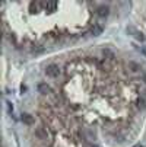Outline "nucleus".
Here are the masks:
<instances>
[{
  "label": "nucleus",
  "mask_w": 146,
  "mask_h": 147,
  "mask_svg": "<svg viewBox=\"0 0 146 147\" xmlns=\"http://www.w3.org/2000/svg\"><path fill=\"white\" fill-rule=\"evenodd\" d=\"M45 74L48 76V77H57L58 74H60V67L57 66V64H50V66H47V69H45Z\"/></svg>",
  "instance_id": "1"
},
{
  "label": "nucleus",
  "mask_w": 146,
  "mask_h": 147,
  "mask_svg": "<svg viewBox=\"0 0 146 147\" xmlns=\"http://www.w3.org/2000/svg\"><path fill=\"white\" fill-rule=\"evenodd\" d=\"M35 137L37 138H39V140H45V138H48V131H47V128H44V127H38V128H35Z\"/></svg>",
  "instance_id": "2"
},
{
  "label": "nucleus",
  "mask_w": 146,
  "mask_h": 147,
  "mask_svg": "<svg viewBox=\"0 0 146 147\" xmlns=\"http://www.w3.org/2000/svg\"><path fill=\"white\" fill-rule=\"evenodd\" d=\"M108 13H110L108 6H99V7H98V10H96V15H98L99 18H107V16H108Z\"/></svg>",
  "instance_id": "3"
},
{
  "label": "nucleus",
  "mask_w": 146,
  "mask_h": 147,
  "mask_svg": "<svg viewBox=\"0 0 146 147\" xmlns=\"http://www.w3.org/2000/svg\"><path fill=\"white\" fill-rule=\"evenodd\" d=\"M20 119H22V122H24L25 125H32V124L35 122L34 117H32V115H29V114H24L22 117H20Z\"/></svg>",
  "instance_id": "4"
},
{
  "label": "nucleus",
  "mask_w": 146,
  "mask_h": 147,
  "mask_svg": "<svg viewBox=\"0 0 146 147\" xmlns=\"http://www.w3.org/2000/svg\"><path fill=\"white\" fill-rule=\"evenodd\" d=\"M127 31H129V32H132V35H133V36L137 39V41H143V39H145V36H143V35H142L139 31H136L133 26H127Z\"/></svg>",
  "instance_id": "5"
},
{
  "label": "nucleus",
  "mask_w": 146,
  "mask_h": 147,
  "mask_svg": "<svg viewBox=\"0 0 146 147\" xmlns=\"http://www.w3.org/2000/svg\"><path fill=\"white\" fill-rule=\"evenodd\" d=\"M38 92L43 93V95H47V93L51 92V89H50V86L47 85V83H39L38 85Z\"/></svg>",
  "instance_id": "6"
},
{
  "label": "nucleus",
  "mask_w": 146,
  "mask_h": 147,
  "mask_svg": "<svg viewBox=\"0 0 146 147\" xmlns=\"http://www.w3.org/2000/svg\"><path fill=\"white\" fill-rule=\"evenodd\" d=\"M136 107H137V109H145L146 108V100L143 99V98H139V99H136Z\"/></svg>",
  "instance_id": "7"
},
{
  "label": "nucleus",
  "mask_w": 146,
  "mask_h": 147,
  "mask_svg": "<svg viewBox=\"0 0 146 147\" xmlns=\"http://www.w3.org/2000/svg\"><path fill=\"white\" fill-rule=\"evenodd\" d=\"M91 31H92L94 35H99V34H102V26H99V25H94Z\"/></svg>",
  "instance_id": "8"
},
{
  "label": "nucleus",
  "mask_w": 146,
  "mask_h": 147,
  "mask_svg": "<svg viewBox=\"0 0 146 147\" xmlns=\"http://www.w3.org/2000/svg\"><path fill=\"white\" fill-rule=\"evenodd\" d=\"M129 67H130V70H132V71H137V70L140 69V66L137 64L136 61H130V63H129Z\"/></svg>",
  "instance_id": "9"
},
{
  "label": "nucleus",
  "mask_w": 146,
  "mask_h": 147,
  "mask_svg": "<svg viewBox=\"0 0 146 147\" xmlns=\"http://www.w3.org/2000/svg\"><path fill=\"white\" fill-rule=\"evenodd\" d=\"M102 55H105L107 58H113V57H114V53H113L111 50L105 48V50H102Z\"/></svg>",
  "instance_id": "10"
},
{
  "label": "nucleus",
  "mask_w": 146,
  "mask_h": 147,
  "mask_svg": "<svg viewBox=\"0 0 146 147\" xmlns=\"http://www.w3.org/2000/svg\"><path fill=\"white\" fill-rule=\"evenodd\" d=\"M140 51H142V54L146 57V47H142V48H140Z\"/></svg>",
  "instance_id": "11"
},
{
  "label": "nucleus",
  "mask_w": 146,
  "mask_h": 147,
  "mask_svg": "<svg viewBox=\"0 0 146 147\" xmlns=\"http://www.w3.org/2000/svg\"><path fill=\"white\" fill-rule=\"evenodd\" d=\"M143 99L146 100V90H143Z\"/></svg>",
  "instance_id": "12"
},
{
  "label": "nucleus",
  "mask_w": 146,
  "mask_h": 147,
  "mask_svg": "<svg viewBox=\"0 0 146 147\" xmlns=\"http://www.w3.org/2000/svg\"><path fill=\"white\" fill-rule=\"evenodd\" d=\"M143 82H146V73H143Z\"/></svg>",
  "instance_id": "13"
},
{
  "label": "nucleus",
  "mask_w": 146,
  "mask_h": 147,
  "mask_svg": "<svg viewBox=\"0 0 146 147\" xmlns=\"http://www.w3.org/2000/svg\"><path fill=\"white\" fill-rule=\"evenodd\" d=\"M91 147H96V146H91Z\"/></svg>",
  "instance_id": "14"
}]
</instances>
